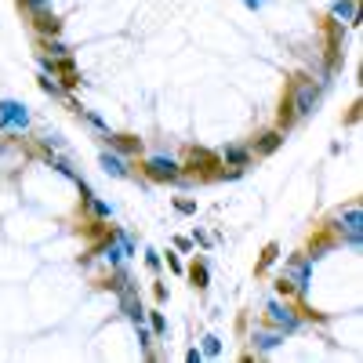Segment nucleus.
<instances>
[{
    "instance_id": "nucleus-1",
    "label": "nucleus",
    "mask_w": 363,
    "mask_h": 363,
    "mask_svg": "<svg viewBox=\"0 0 363 363\" xmlns=\"http://www.w3.org/2000/svg\"><path fill=\"white\" fill-rule=\"evenodd\" d=\"M153 175H156V178H164V175H175V167L164 164V160H156V164H153Z\"/></svg>"
}]
</instances>
